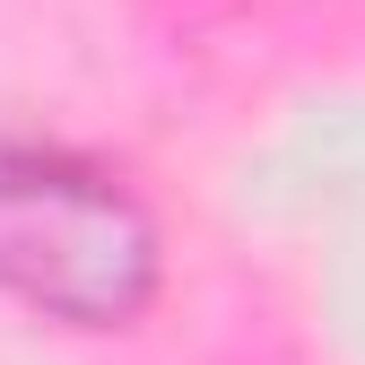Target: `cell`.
Wrapping results in <instances>:
<instances>
[{
  "mask_svg": "<svg viewBox=\"0 0 365 365\" xmlns=\"http://www.w3.org/2000/svg\"><path fill=\"white\" fill-rule=\"evenodd\" d=\"M165 287V235L130 182L61 140L0 130V296L53 331H130Z\"/></svg>",
  "mask_w": 365,
  "mask_h": 365,
  "instance_id": "obj_1",
  "label": "cell"
}]
</instances>
